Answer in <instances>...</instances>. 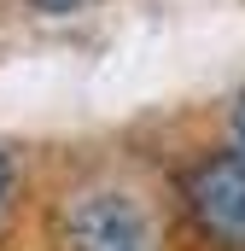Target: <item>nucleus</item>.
<instances>
[{
  "label": "nucleus",
  "instance_id": "nucleus-2",
  "mask_svg": "<svg viewBox=\"0 0 245 251\" xmlns=\"http://www.w3.org/2000/svg\"><path fill=\"white\" fill-rule=\"evenodd\" d=\"M64 251H152V222L128 193H82L59 222Z\"/></svg>",
  "mask_w": 245,
  "mask_h": 251
},
{
  "label": "nucleus",
  "instance_id": "nucleus-5",
  "mask_svg": "<svg viewBox=\"0 0 245 251\" xmlns=\"http://www.w3.org/2000/svg\"><path fill=\"white\" fill-rule=\"evenodd\" d=\"M234 146H245V88H240V100H234Z\"/></svg>",
  "mask_w": 245,
  "mask_h": 251
},
{
  "label": "nucleus",
  "instance_id": "nucleus-3",
  "mask_svg": "<svg viewBox=\"0 0 245 251\" xmlns=\"http://www.w3.org/2000/svg\"><path fill=\"white\" fill-rule=\"evenodd\" d=\"M12 187H18V158L0 146V216H6V204H12Z\"/></svg>",
  "mask_w": 245,
  "mask_h": 251
},
{
  "label": "nucleus",
  "instance_id": "nucleus-1",
  "mask_svg": "<svg viewBox=\"0 0 245 251\" xmlns=\"http://www.w3.org/2000/svg\"><path fill=\"white\" fill-rule=\"evenodd\" d=\"M181 210L216 251H245V146L198 152L181 170Z\"/></svg>",
  "mask_w": 245,
  "mask_h": 251
},
{
  "label": "nucleus",
  "instance_id": "nucleus-4",
  "mask_svg": "<svg viewBox=\"0 0 245 251\" xmlns=\"http://www.w3.org/2000/svg\"><path fill=\"white\" fill-rule=\"evenodd\" d=\"M35 12H47V18H70V12H82L88 0H29Z\"/></svg>",
  "mask_w": 245,
  "mask_h": 251
}]
</instances>
